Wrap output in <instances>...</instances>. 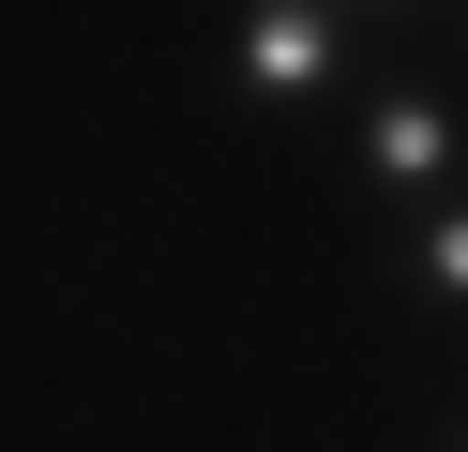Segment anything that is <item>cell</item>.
<instances>
[{"mask_svg":"<svg viewBox=\"0 0 468 452\" xmlns=\"http://www.w3.org/2000/svg\"><path fill=\"white\" fill-rule=\"evenodd\" d=\"M408 287H423L438 317H453V301H468V211H453V196H438L423 226H408Z\"/></svg>","mask_w":468,"mask_h":452,"instance_id":"cell-3","label":"cell"},{"mask_svg":"<svg viewBox=\"0 0 468 452\" xmlns=\"http://www.w3.org/2000/svg\"><path fill=\"white\" fill-rule=\"evenodd\" d=\"M347 30H393V16H438V0H333Z\"/></svg>","mask_w":468,"mask_h":452,"instance_id":"cell-4","label":"cell"},{"mask_svg":"<svg viewBox=\"0 0 468 452\" xmlns=\"http://www.w3.org/2000/svg\"><path fill=\"white\" fill-rule=\"evenodd\" d=\"M227 90L257 121H303V106H347L363 90V30L333 0H227Z\"/></svg>","mask_w":468,"mask_h":452,"instance_id":"cell-1","label":"cell"},{"mask_svg":"<svg viewBox=\"0 0 468 452\" xmlns=\"http://www.w3.org/2000/svg\"><path fill=\"white\" fill-rule=\"evenodd\" d=\"M347 166H363V196L378 211H438L453 196V166H468V121H453V76H363L347 90Z\"/></svg>","mask_w":468,"mask_h":452,"instance_id":"cell-2","label":"cell"}]
</instances>
